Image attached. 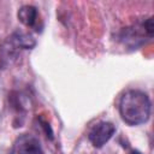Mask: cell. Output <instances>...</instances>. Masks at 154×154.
I'll list each match as a JSON object with an SVG mask.
<instances>
[{
	"label": "cell",
	"instance_id": "obj_5",
	"mask_svg": "<svg viewBox=\"0 0 154 154\" xmlns=\"http://www.w3.org/2000/svg\"><path fill=\"white\" fill-rule=\"evenodd\" d=\"M37 8L32 5H23L17 11L18 20L26 28H34L37 20Z\"/></svg>",
	"mask_w": 154,
	"mask_h": 154
},
{
	"label": "cell",
	"instance_id": "obj_7",
	"mask_svg": "<svg viewBox=\"0 0 154 154\" xmlns=\"http://www.w3.org/2000/svg\"><path fill=\"white\" fill-rule=\"evenodd\" d=\"M130 154H142V153H141V152H138V150H132Z\"/></svg>",
	"mask_w": 154,
	"mask_h": 154
},
{
	"label": "cell",
	"instance_id": "obj_6",
	"mask_svg": "<svg viewBox=\"0 0 154 154\" xmlns=\"http://www.w3.org/2000/svg\"><path fill=\"white\" fill-rule=\"evenodd\" d=\"M40 122H41V125H42V128H43V129H45V131H46V135H47V137L49 136V138H53V132H52V129H51L49 124H48L47 122L42 120V119H40Z\"/></svg>",
	"mask_w": 154,
	"mask_h": 154
},
{
	"label": "cell",
	"instance_id": "obj_4",
	"mask_svg": "<svg viewBox=\"0 0 154 154\" xmlns=\"http://www.w3.org/2000/svg\"><path fill=\"white\" fill-rule=\"evenodd\" d=\"M8 46H11V49H32L36 41L31 34L17 30L8 38Z\"/></svg>",
	"mask_w": 154,
	"mask_h": 154
},
{
	"label": "cell",
	"instance_id": "obj_2",
	"mask_svg": "<svg viewBox=\"0 0 154 154\" xmlns=\"http://www.w3.org/2000/svg\"><path fill=\"white\" fill-rule=\"evenodd\" d=\"M116 126L109 122H100L99 124L94 125L93 129L89 131L88 138L93 147L102 148L114 135Z\"/></svg>",
	"mask_w": 154,
	"mask_h": 154
},
{
	"label": "cell",
	"instance_id": "obj_1",
	"mask_svg": "<svg viewBox=\"0 0 154 154\" xmlns=\"http://www.w3.org/2000/svg\"><path fill=\"white\" fill-rule=\"evenodd\" d=\"M152 103L149 96L138 89H130L119 100V114L123 122L130 126L141 125L150 117Z\"/></svg>",
	"mask_w": 154,
	"mask_h": 154
},
{
	"label": "cell",
	"instance_id": "obj_3",
	"mask_svg": "<svg viewBox=\"0 0 154 154\" xmlns=\"http://www.w3.org/2000/svg\"><path fill=\"white\" fill-rule=\"evenodd\" d=\"M11 154H45L40 141L29 134L19 135L13 142Z\"/></svg>",
	"mask_w": 154,
	"mask_h": 154
}]
</instances>
